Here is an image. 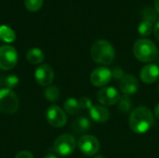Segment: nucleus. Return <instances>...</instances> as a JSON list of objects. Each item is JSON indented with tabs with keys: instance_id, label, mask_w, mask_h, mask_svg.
Masks as SVG:
<instances>
[{
	"instance_id": "nucleus-1",
	"label": "nucleus",
	"mask_w": 159,
	"mask_h": 158,
	"mask_svg": "<svg viewBox=\"0 0 159 158\" xmlns=\"http://www.w3.org/2000/svg\"><path fill=\"white\" fill-rule=\"evenodd\" d=\"M129 124L133 132L137 134L146 133L154 124V115L149 108L139 106L130 113Z\"/></svg>"
},
{
	"instance_id": "nucleus-2",
	"label": "nucleus",
	"mask_w": 159,
	"mask_h": 158,
	"mask_svg": "<svg viewBox=\"0 0 159 158\" xmlns=\"http://www.w3.org/2000/svg\"><path fill=\"white\" fill-rule=\"evenodd\" d=\"M90 55L95 62L108 65L113 62L116 52L114 47L107 40L100 39L92 45L90 48Z\"/></svg>"
},
{
	"instance_id": "nucleus-3",
	"label": "nucleus",
	"mask_w": 159,
	"mask_h": 158,
	"mask_svg": "<svg viewBox=\"0 0 159 158\" xmlns=\"http://www.w3.org/2000/svg\"><path fill=\"white\" fill-rule=\"evenodd\" d=\"M133 53L137 60L143 62H151L158 56L156 44L147 38L138 39L133 46Z\"/></svg>"
},
{
	"instance_id": "nucleus-4",
	"label": "nucleus",
	"mask_w": 159,
	"mask_h": 158,
	"mask_svg": "<svg viewBox=\"0 0 159 158\" xmlns=\"http://www.w3.org/2000/svg\"><path fill=\"white\" fill-rule=\"evenodd\" d=\"M20 106V101L17 94L9 88L0 89V112L7 115L15 114Z\"/></svg>"
},
{
	"instance_id": "nucleus-5",
	"label": "nucleus",
	"mask_w": 159,
	"mask_h": 158,
	"mask_svg": "<svg viewBox=\"0 0 159 158\" xmlns=\"http://www.w3.org/2000/svg\"><path fill=\"white\" fill-rule=\"evenodd\" d=\"M76 147V142L73 135L62 134L59 136L53 144V152L61 156H70Z\"/></svg>"
},
{
	"instance_id": "nucleus-6",
	"label": "nucleus",
	"mask_w": 159,
	"mask_h": 158,
	"mask_svg": "<svg viewBox=\"0 0 159 158\" xmlns=\"http://www.w3.org/2000/svg\"><path fill=\"white\" fill-rule=\"evenodd\" d=\"M18 62V53L14 47L4 45L0 47V68L2 70H11Z\"/></svg>"
},
{
	"instance_id": "nucleus-7",
	"label": "nucleus",
	"mask_w": 159,
	"mask_h": 158,
	"mask_svg": "<svg viewBox=\"0 0 159 158\" xmlns=\"http://www.w3.org/2000/svg\"><path fill=\"white\" fill-rule=\"evenodd\" d=\"M46 118L50 126L53 128H61L67 122L65 112L57 105H51L46 112Z\"/></svg>"
},
{
	"instance_id": "nucleus-8",
	"label": "nucleus",
	"mask_w": 159,
	"mask_h": 158,
	"mask_svg": "<svg viewBox=\"0 0 159 158\" xmlns=\"http://www.w3.org/2000/svg\"><path fill=\"white\" fill-rule=\"evenodd\" d=\"M79 150L86 156H92L100 150V142L98 139L92 135H83L77 142Z\"/></svg>"
},
{
	"instance_id": "nucleus-9",
	"label": "nucleus",
	"mask_w": 159,
	"mask_h": 158,
	"mask_svg": "<svg viewBox=\"0 0 159 158\" xmlns=\"http://www.w3.org/2000/svg\"><path fill=\"white\" fill-rule=\"evenodd\" d=\"M121 95L114 87H105L97 93V100L102 105L111 106L119 102Z\"/></svg>"
},
{
	"instance_id": "nucleus-10",
	"label": "nucleus",
	"mask_w": 159,
	"mask_h": 158,
	"mask_svg": "<svg viewBox=\"0 0 159 158\" xmlns=\"http://www.w3.org/2000/svg\"><path fill=\"white\" fill-rule=\"evenodd\" d=\"M112 78V71L104 66L94 69L90 74V82L95 87L106 86Z\"/></svg>"
},
{
	"instance_id": "nucleus-11",
	"label": "nucleus",
	"mask_w": 159,
	"mask_h": 158,
	"mask_svg": "<svg viewBox=\"0 0 159 158\" xmlns=\"http://www.w3.org/2000/svg\"><path fill=\"white\" fill-rule=\"evenodd\" d=\"M35 81L43 87H48L54 80V71L48 64H42L34 71Z\"/></svg>"
},
{
	"instance_id": "nucleus-12",
	"label": "nucleus",
	"mask_w": 159,
	"mask_h": 158,
	"mask_svg": "<svg viewBox=\"0 0 159 158\" xmlns=\"http://www.w3.org/2000/svg\"><path fill=\"white\" fill-rule=\"evenodd\" d=\"M119 88H120V90L124 93V95L129 96V95L135 94L139 89L138 79L133 74H126L121 79Z\"/></svg>"
},
{
	"instance_id": "nucleus-13",
	"label": "nucleus",
	"mask_w": 159,
	"mask_h": 158,
	"mask_svg": "<svg viewBox=\"0 0 159 158\" xmlns=\"http://www.w3.org/2000/svg\"><path fill=\"white\" fill-rule=\"evenodd\" d=\"M141 79L143 82L146 84H153L157 81L159 78V67L158 65L150 63L143 67L141 74Z\"/></svg>"
},
{
	"instance_id": "nucleus-14",
	"label": "nucleus",
	"mask_w": 159,
	"mask_h": 158,
	"mask_svg": "<svg viewBox=\"0 0 159 158\" xmlns=\"http://www.w3.org/2000/svg\"><path fill=\"white\" fill-rule=\"evenodd\" d=\"M90 118L97 123H105L110 117V113L104 106L102 105H93L89 109Z\"/></svg>"
},
{
	"instance_id": "nucleus-15",
	"label": "nucleus",
	"mask_w": 159,
	"mask_h": 158,
	"mask_svg": "<svg viewBox=\"0 0 159 158\" xmlns=\"http://www.w3.org/2000/svg\"><path fill=\"white\" fill-rule=\"evenodd\" d=\"M26 59L27 61L32 64H39L41 63L45 59L44 52L38 48V47H33L29 49L26 53Z\"/></svg>"
},
{
	"instance_id": "nucleus-16",
	"label": "nucleus",
	"mask_w": 159,
	"mask_h": 158,
	"mask_svg": "<svg viewBox=\"0 0 159 158\" xmlns=\"http://www.w3.org/2000/svg\"><path fill=\"white\" fill-rule=\"evenodd\" d=\"M90 121L87 117H78L73 123V130L76 133H84L90 128Z\"/></svg>"
},
{
	"instance_id": "nucleus-17",
	"label": "nucleus",
	"mask_w": 159,
	"mask_h": 158,
	"mask_svg": "<svg viewBox=\"0 0 159 158\" xmlns=\"http://www.w3.org/2000/svg\"><path fill=\"white\" fill-rule=\"evenodd\" d=\"M16 39L15 32L7 25H1L0 26V40L7 42V43H12Z\"/></svg>"
},
{
	"instance_id": "nucleus-18",
	"label": "nucleus",
	"mask_w": 159,
	"mask_h": 158,
	"mask_svg": "<svg viewBox=\"0 0 159 158\" xmlns=\"http://www.w3.org/2000/svg\"><path fill=\"white\" fill-rule=\"evenodd\" d=\"M64 109L70 115H77L80 112L79 102L75 98H69L64 102Z\"/></svg>"
},
{
	"instance_id": "nucleus-19",
	"label": "nucleus",
	"mask_w": 159,
	"mask_h": 158,
	"mask_svg": "<svg viewBox=\"0 0 159 158\" xmlns=\"http://www.w3.org/2000/svg\"><path fill=\"white\" fill-rule=\"evenodd\" d=\"M157 12L156 9H154L153 7H145L143 12H142V16H143V20H147L151 23H155L157 22L158 20V16H157Z\"/></svg>"
},
{
	"instance_id": "nucleus-20",
	"label": "nucleus",
	"mask_w": 159,
	"mask_h": 158,
	"mask_svg": "<svg viewBox=\"0 0 159 158\" xmlns=\"http://www.w3.org/2000/svg\"><path fill=\"white\" fill-rule=\"evenodd\" d=\"M46 99L49 102H56L60 97V89L56 86H48L44 92Z\"/></svg>"
},
{
	"instance_id": "nucleus-21",
	"label": "nucleus",
	"mask_w": 159,
	"mask_h": 158,
	"mask_svg": "<svg viewBox=\"0 0 159 158\" xmlns=\"http://www.w3.org/2000/svg\"><path fill=\"white\" fill-rule=\"evenodd\" d=\"M153 31H154L153 23H151L147 20H143L138 26V33L143 36L150 35Z\"/></svg>"
},
{
	"instance_id": "nucleus-22",
	"label": "nucleus",
	"mask_w": 159,
	"mask_h": 158,
	"mask_svg": "<svg viewBox=\"0 0 159 158\" xmlns=\"http://www.w3.org/2000/svg\"><path fill=\"white\" fill-rule=\"evenodd\" d=\"M118 107H119V110L123 113H129L132 107V102L131 100L129 99V96L127 95H124L120 98L119 102H118Z\"/></svg>"
},
{
	"instance_id": "nucleus-23",
	"label": "nucleus",
	"mask_w": 159,
	"mask_h": 158,
	"mask_svg": "<svg viewBox=\"0 0 159 158\" xmlns=\"http://www.w3.org/2000/svg\"><path fill=\"white\" fill-rule=\"evenodd\" d=\"M44 0H24V6L31 12L38 11L43 6Z\"/></svg>"
},
{
	"instance_id": "nucleus-24",
	"label": "nucleus",
	"mask_w": 159,
	"mask_h": 158,
	"mask_svg": "<svg viewBox=\"0 0 159 158\" xmlns=\"http://www.w3.org/2000/svg\"><path fill=\"white\" fill-rule=\"evenodd\" d=\"M19 82H20V79L16 74H8L5 78V86L7 88H9V89L16 88L19 85Z\"/></svg>"
},
{
	"instance_id": "nucleus-25",
	"label": "nucleus",
	"mask_w": 159,
	"mask_h": 158,
	"mask_svg": "<svg viewBox=\"0 0 159 158\" xmlns=\"http://www.w3.org/2000/svg\"><path fill=\"white\" fill-rule=\"evenodd\" d=\"M78 102H79V105H80L81 109H85V110L89 111V109L93 106L92 101L88 97H82Z\"/></svg>"
},
{
	"instance_id": "nucleus-26",
	"label": "nucleus",
	"mask_w": 159,
	"mask_h": 158,
	"mask_svg": "<svg viewBox=\"0 0 159 158\" xmlns=\"http://www.w3.org/2000/svg\"><path fill=\"white\" fill-rule=\"evenodd\" d=\"M112 75H113V77H115L116 79H120V80L125 76L124 71H123L122 69H120V68H116V69L112 72Z\"/></svg>"
},
{
	"instance_id": "nucleus-27",
	"label": "nucleus",
	"mask_w": 159,
	"mask_h": 158,
	"mask_svg": "<svg viewBox=\"0 0 159 158\" xmlns=\"http://www.w3.org/2000/svg\"><path fill=\"white\" fill-rule=\"evenodd\" d=\"M15 158H34V156L28 151H21L17 154Z\"/></svg>"
},
{
	"instance_id": "nucleus-28",
	"label": "nucleus",
	"mask_w": 159,
	"mask_h": 158,
	"mask_svg": "<svg viewBox=\"0 0 159 158\" xmlns=\"http://www.w3.org/2000/svg\"><path fill=\"white\" fill-rule=\"evenodd\" d=\"M154 33H155L156 37L159 40V20L156 23V26H155V28H154Z\"/></svg>"
},
{
	"instance_id": "nucleus-29",
	"label": "nucleus",
	"mask_w": 159,
	"mask_h": 158,
	"mask_svg": "<svg viewBox=\"0 0 159 158\" xmlns=\"http://www.w3.org/2000/svg\"><path fill=\"white\" fill-rule=\"evenodd\" d=\"M155 115L157 119H159V103H157L155 107Z\"/></svg>"
},
{
	"instance_id": "nucleus-30",
	"label": "nucleus",
	"mask_w": 159,
	"mask_h": 158,
	"mask_svg": "<svg viewBox=\"0 0 159 158\" xmlns=\"http://www.w3.org/2000/svg\"><path fill=\"white\" fill-rule=\"evenodd\" d=\"M155 7H156L157 12L159 14V0H156L155 1Z\"/></svg>"
},
{
	"instance_id": "nucleus-31",
	"label": "nucleus",
	"mask_w": 159,
	"mask_h": 158,
	"mask_svg": "<svg viewBox=\"0 0 159 158\" xmlns=\"http://www.w3.org/2000/svg\"><path fill=\"white\" fill-rule=\"evenodd\" d=\"M44 158H58L56 156H54V155H47Z\"/></svg>"
},
{
	"instance_id": "nucleus-32",
	"label": "nucleus",
	"mask_w": 159,
	"mask_h": 158,
	"mask_svg": "<svg viewBox=\"0 0 159 158\" xmlns=\"http://www.w3.org/2000/svg\"><path fill=\"white\" fill-rule=\"evenodd\" d=\"M94 158H104L102 156H96Z\"/></svg>"
},
{
	"instance_id": "nucleus-33",
	"label": "nucleus",
	"mask_w": 159,
	"mask_h": 158,
	"mask_svg": "<svg viewBox=\"0 0 159 158\" xmlns=\"http://www.w3.org/2000/svg\"><path fill=\"white\" fill-rule=\"evenodd\" d=\"M158 94H159V85H158Z\"/></svg>"
},
{
	"instance_id": "nucleus-34",
	"label": "nucleus",
	"mask_w": 159,
	"mask_h": 158,
	"mask_svg": "<svg viewBox=\"0 0 159 158\" xmlns=\"http://www.w3.org/2000/svg\"><path fill=\"white\" fill-rule=\"evenodd\" d=\"M158 62H159V60H158Z\"/></svg>"
}]
</instances>
